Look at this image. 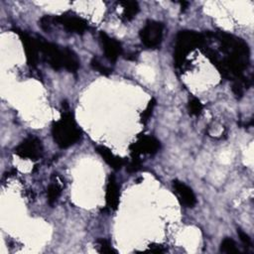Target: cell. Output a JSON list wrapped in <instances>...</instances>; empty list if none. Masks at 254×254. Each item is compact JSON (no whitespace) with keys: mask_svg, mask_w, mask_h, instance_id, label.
I'll return each instance as SVG.
<instances>
[{"mask_svg":"<svg viewBox=\"0 0 254 254\" xmlns=\"http://www.w3.org/2000/svg\"><path fill=\"white\" fill-rule=\"evenodd\" d=\"M160 149V142L153 136H142L130 146L131 157L155 154Z\"/></svg>","mask_w":254,"mask_h":254,"instance_id":"7","label":"cell"},{"mask_svg":"<svg viewBox=\"0 0 254 254\" xmlns=\"http://www.w3.org/2000/svg\"><path fill=\"white\" fill-rule=\"evenodd\" d=\"M55 23L54 22V17H51V16H45L41 19L40 21V26L42 27L43 30L45 31H49L51 29V25Z\"/></svg>","mask_w":254,"mask_h":254,"instance_id":"23","label":"cell"},{"mask_svg":"<svg viewBox=\"0 0 254 254\" xmlns=\"http://www.w3.org/2000/svg\"><path fill=\"white\" fill-rule=\"evenodd\" d=\"M96 151L97 153L103 158V160L111 167L113 168L114 170H120L123 165L125 164V161L118 157V156H115L107 147L105 146H102V145H99L96 147Z\"/></svg>","mask_w":254,"mask_h":254,"instance_id":"13","label":"cell"},{"mask_svg":"<svg viewBox=\"0 0 254 254\" xmlns=\"http://www.w3.org/2000/svg\"><path fill=\"white\" fill-rule=\"evenodd\" d=\"M204 36L193 31H181L177 36L175 60L177 64L184 63L188 54L195 48H201L204 44Z\"/></svg>","mask_w":254,"mask_h":254,"instance_id":"3","label":"cell"},{"mask_svg":"<svg viewBox=\"0 0 254 254\" xmlns=\"http://www.w3.org/2000/svg\"><path fill=\"white\" fill-rule=\"evenodd\" d=\"M52 135L56 144L61 148H67L81 138V131L77 127L71 112L65 110L62 118L53 123Z\"/></svg>","mask_w":254,"mask_h":254,"instance_id":"2","label":"cell"},{"mask_svg":"<svg viewBox=\"0 0 254 254\" xmlns=\"http://www.w3.org/2000/svg\"><path fill=\"white\" fill-rule=\"evenodd\" d=\"M99 39L102 44L105 57L110 62H115L122 53V48H121L120 43L117 42L116 40H114L113 38H110L104 32H100Z\"/></svg>","mask_w":254,"mask_h":254,"instance_id":"9","label":"cell"},{"mask_svg":"<svg viewBox=\"0 0 254 254\" xmlns=\"http://www.w3.org/2000/svg\"><path fill=\"white\" fill-rule=\"evenodd\" d=\"M63 67L71 72H75L79 67L77 56L67 48L63 49Z\"/></svg>","mask_w":254,"mask_h":254,"instance_id":"14","label":"cell"},{"mask_svg":"<svg viewBox=\"0 0 254 254\" xmlns=\"http://www.w3.org/2000/svg\"><path fill=\"white\" fill-rule=\"evenodd\" d=\"M90 64H91V66H92L93 69L97 70L99 73H101V74H103V75H109V74L111 73V69L108 68L107 66L103 65L96 58H93V59L91 60Z\"/></svg>","mask_w":254,"mask_h":254,"instance_id":"20","label":"cell"},{"mask_svg":"<svg viewBox=\"0 0 254 254\" xmlns=\"http://www.w3.org/2000/svg\"><path fill=\"white\" fill-rule=\"evenodd\" d=\"M173 188L183 204H185L187 207H193L195 205V195L189 186H187L183 182L176 180L173 182Z\"/></svg>","mask_w":254,"mask_h":254,"instance_id":"11","label":"cell"},{"mask_svg":"<svg viewBox=\"0 0 254 254\" xmlns=\"http://www.w3.org/2000/svg\"><path fill=\"white\" fill-rule=\"evenodd\" d=\"M149 251L150 252H153V253H163L166 251V248H164L163 246L161 245H150V248H149Z\"/></svg>","mask_w":254,"mask_h":254,"instance_id":"25","label":"cell"},{"mask_svg":"<svg viewBox=\"0 0 254 254\" xmlns=\"http://www.w3.org/2000/svg\"><path fill=\"white\" fill-rule=\"evenodd\" d=\"M15 154L23 159L38 160L43 154L42 142L37 137L29 136L15 148Z\"/></svg>","mask_w":254,"mask_h":254,"instance_id":"5","label":"cell"},{"mask_svg":"<svg viewBox=\"0 0 254 254\" xmlns=\"http://www.w3.org/2000/svg\"><path fill=\"white\" fill-rule=\"evenodd\" d=\"M37 43L39 51L42 52L50 65L57 70L63 68V50L52 43L39 40H37Z\"/></svg>","mask_w":254,"mask_h":254,"instance_id":"6","label":"cell"},{"mask_svg":"<svg viewBox=\"0 0 254 254\" xmlns=\"http://www.w3.org/2000/svg\"><path fill=\"white\" fill-rule=\"evenodd\" d=\"M62 192V188L58 184H51L48 188L47 190V195H48V201L50 204H53L54 202L57 201L59 198L60 194Z\"/></svg>","mask_w":254,"mask_h":254,"instance_id":"17","label":"cell"},{"mask_svg":"<svg viewBox=\"0 0 254 254\" xmlns=\"http://www.w3.org/2000/svg\"><path fill=\"white\" fill-rule=\"evenodd\" d=\"M142 162L140 160V157H132V160L130 164L127 166L128 173H136L141 169Z\"/></svg>","mask_w":254,"mask_h":254,"instance_id":"22","label":"cell"},{"mask_svg":"<svg viewBox=\"0 0 254 254\" xmlns=\"http://www.w3.org/2000/svg\"><path fill=\"white\" fill-rule=\"evenodd\" d=\"M188 109L190 111V114L191 115H194V116H197L201 113L202 111V104L200 103V101L193 97L191 98L190 101H189V104H188Z\"/></svg>","mask_w":254,"mask_h":254,"instance_id":"19","label":"cell"},{"mask_svg":"<svg viewBox=\"0 0 254 254\" xmlns=\"http://www.w3.org/2000/svg\"><path fill=\"white\" fill-rule=\"evenodd\" d=\"M18 34L22 41L28 64L33 67L36 66L38 64V59H39L38 58L39 48H38L37 40L31 38L28 34L23 33V32H19Z\"/></svg>","mask_w":254,"mask_h":254,"instance_id":"10","label":"cell"},{"mask_svg":"<svg viewBox=\"0 0 254 254\" xmlns=\"http://www.w3.org/2000/svg\"><path fill=\"white\" fill-rule=\"evenodd\" d=\"M220 251L223 253H227V254L239 253V250L236 247L235 241L229 237H225L222 240V242L220 244Z\"/></svg>","mask_w":254,"mask_h":254,"instance_id":"16","label":"cell"},{"mask_svg":"<svg viewBox=\"0 0 254 254\" xmlns=\"http://www.w3.org/2000/svg\"><path fill=\"white\" fill-rule=\"evenodd\" d=\"M164 25L156 21H148L140 31V39L147 48L158 47L163 39Z\"/></svg>","mask_w":254,"mask_h":254,"instance_id":"4","label":"cell"},{"mask_svg":"<svg viewBox=\"0 0 254 254\" xmlns=\"http://www.w3.org/2000/svg\"><path fill=\"white\" fill-rule=\"evenodd\" d=\"M210 34L215 39L214 41L218 43L219 52L224 55L223 58L212 63L221 75L233 81L245 79L243 71L249 64L250 54L248 45L241 39L224 32Z\"/></svg>","mask_w":254,"mask_h":254,"instance_id":"1","label":"cell"},{"mask_svg":"<svg viewBox=\"0 0 254 254\" xmlns=\"http://www.w3.org/2000/svg\"><path fill=\"white\" fill-rule=\"evenodd\" d=\"M155 105H156V100H155L154 98H152V99L150 100V102L148 103L146 109H145V110L142 112V114H141V122L146 123V122L149 120V118L151 117V115H152V113H153V110H154Z\"/></svg>","mask_w":254,"mask_h":254,"instance_id":"21","label":"cell"},{"mask_svg":"<svg viewBox=\"0 0 254 254\" xmlns=\"http://www.w3.org/2000/svg\"><path fill=\"white\" fill-rule=\"evenodd\" d=\"M54 22L62 24L67 31L77 34H82L87 29V23L75 16L71 15H61L54 17Z\"/></svg>","mask_w":254,"mask_h":254,"instance_id":"8","label":"cell"},{"mask_svg":"<svg viewBox=\"0 0 254 254\" xmlns=\"http://www.w3.org/2000/svg\"><path fill=\"white\" fill-rule=\"evenodd\" d=\"M120 190L119 186L113 176L109 177L107 187H106V204L111 209H116L119 204Z\"/></svg>","mask_w":254,"mask_h":254,"instance_id":"12","label":"cell"},{"mask_svg":"<svg viewBox=\"0 0 254 254\" xmlns=\"http://www.w3.org/2000/svg\"><path fill=\"white\" fill-rule=\"evenodd\" d=\"M237 233H238V235H239V237H240V240L242 241V243H243L244 245H246V246H251V239H250V237H249L248 234H246V233H245L244 231H242L241 229H238Z\"/></svg>","mask_w":254,"mask_h":254,"instance_id":"24","label":"cell"},{"mask_svg":"<svg viewBox=\"0 0 254 254\" xmlns=\"http://www.w3.org/2000/svg\"><path fill=\"white\" fill-rule=\"evenodd\" d=\"M119 4L122 6L123 8V13L122 16L124 18V20L129 21L132 20L137 13L139 12V5L136 1H120Z\"/></svg>","mask_w":254,"mask_h":254,"instance_id":"15","label":"cell"},{"mask_svg":"<svg viewBox=\"0 0 254 254\" xmlns=\"http://www.w3.org/2000/svg\"><path fill=\"white\" fill-rule=\"evenodd\" d=\"M96 244H97L98 252H100V253H105V254H116L117 253V251L115 249H113L109 240H107V239L99 238V239H97Z\"/></svg>","mask_w":254,"mask_h":254,"instance_id":"18","label":"cell"}]
</instances>
